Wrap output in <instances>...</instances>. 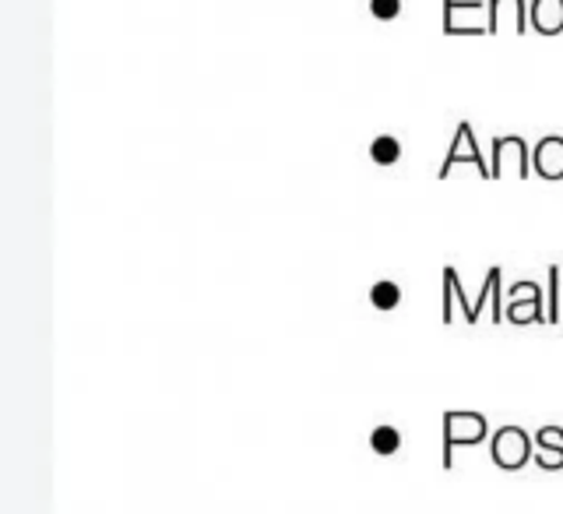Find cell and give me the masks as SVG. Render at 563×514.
<instances>
[{
  "label": "cell",
  "instance_id": "cell-9",
  "mask_svg": "<svg viewBox=\"0 0 563 514\" xmlns=\"http://www.w3.org/2000/svg\"><path fill=\"white\" fill-rule=\"evenodd\" d=\"M370 159L378 166H395L402 159V142H398V138H391V134H378L370 142Z\"/></svg>",
  "mask_w": 563,
  "mask_h": 514
},
{
  "label": "cell",
  "instance_id": "cell-6",
  "mask_svg": "<svg viewBox=\"0 0 563 514\" xmlns=\"http://www.w3.org/2000/svg\"><path fill=\"white\" fill-rule=\"evenodd\" d=\"M528 22L539 36H563V0H531Z\"/></svg>",
  "mask_w": 563,
  "mask_h": 514
},
{
  "label": "cell",
  "instance_id": "cell-2",
  "mask_svg": "<svg viewBox=\"0 0 563 514\" xmlns=\"http://www.w3.org/2000/svg\"><path fill=\"white\" fill-rule=\"evenodd\" d=\"M458 166H472L479 177H493L490 174V166L482 163V152H479V145H476V134H472V123H458V134H455V145L447 148V155H444V166H441V180H447V174H455Z\"/></svg>",
  "mask_w": 563,
  "mask_h": 514
},
{
  "label": "cell",
  "instance_id": "cell-10",
  "mask_svg": "<svg viewBox=\"0 0 563 514\" xmlns=\"http://www.w3.org/2000/svg\"><path fill=\"white\" fill-rule=\"evenodd\" d=\"M444 286L451 289V296H455V303H458V310H462V321H465V324H476V321H479V318H476V303L465 296L462 278H458L455 268H444Z\"/></svg>",
  "mask_w": 563,
  "mask_h": 514
},
{
  "label": "cell",
  "instance_id": "cell-13",
  "mask_svg": "<svg viewBox=\"0 0 563 514\" xmlns=\"http://www.w3.org/2000/svg\"><path fill=\"white\" fill-rule=\"evenodd\" d=\"M370 444L381 451V455H391V451H398V444H402V438H398V430H391V427H378L373 430V438H370Z\"/></svg>",
  "mask_w": 563,
  "mask_h": 514
},
{
  "label": "cell",
  "instance_id": "cell-7",
  "mask_svg": "<svg viewBox=\"0 0 563 514\" xmlns=\"http://www.w3.org/2000/svg\"><path fill=\"white\" fill-rule=\"evenodd\" d=\"M493 455H496L500 465H522L525 455H528V438H525L522 430H514V427L500 430L496 441H493Z\"/></svg>",
  "mask_w": 563,
  "mask_h": 514
},
{
  "label": "cell",
  "instance_id": "cell-14",
  "mask_svg": "<svg viewBox=\"0 0 563 514\" xmlns=\"http://www.w3.org/2000/svg\"><path fill=\"white\" fill-rule=\"evenodd\" d=\"M370 14L378 22H395L402 14V0H370Z\"/></svg>",
  "mask_w": 563,
  "mask_h": 514
},
{
  "label": "cell",
  "instance_id": "cell-11",
  "mask_svg": "<svg viewBox=\"0 0 563 514\" xmlns=\"http://www.w3.org/2000/svg\"><path fill=\"white\" fill-rule=\"evenodd\" d=\"M402 303V289L391 283V278H381V283L370 286V307L378 310H395Z\"/></svg>",
  "mask_w": 563,
  "mask_h": 514
},
{
  "label": "cell",
  "instance_id": "cell-8",
  "mask_svg": "<svg viewBox=\"0 0 563 514\" xmlns=\"http://www.w3.org/2000/svg\"><path fill=\"white\" fill-rule=\"evenodd\" d=\"M487 433V419L476 413H451L447 416V444H462V441H479Z\"/></svg>",
  "mask_w": 563,
  "mask_h": 514
},
{
  "label": "cell",
  "instance_id": "cell-3",
  "mask_svg": "<svg viewBox=\"0 0 563 514\" xmlns=\"http://www.w3.org/2000/svg\"><path fill=\"white\" fill-rule=\"evenodd\" d=\"M504 318L511 324H542V321H550V318H546V300H542L539 283H528V278L514 283L511 286V303L504 310Z\"/></svg>",
  "mask_w": 563,
  "mask_h": 514
},
{
  "label": "cell",
  "instance_id": "cell-5",
  "mask_svg": "<svg viewBox=\"0 0 563 514\" xmlns=\"http://www.w3.org/2000/svg\"><path fill=\"white\" fill-rule=\"evenodd\" d=\"M500 25H511L514 33H528V4L525 0H490V36L500 33Z\"/></svg>",
  "mask_w": 563,
  "mask_h": 514
},
{
  "label": "cell",
  "instance_id": "cell-4",
  "mask_svg": "<svg viewBox=\"0 0 563 514\" xmlns=\"http://www.w3.org/2000/svg\"><path fill=\"white\" fill-rule=\"evenodd\" d=\"M531 169H536L542 180H563V138L560 134L539 138V145L531 148Z\"/></svg>",
  "mask_w": 563,
  "mask_h": 514
},
{
  "label": "cell",
  "instance_id": "cell-1",
  "mask_svg": "<svg viewBox=\"0 0 563 514\" xmlns=\"http://www.w3.org/2000/svg\"><path fill=\"white\" fill-rule=\"evenodd\" d=\"M490 174L500 180V177H528L531 174V152H528V142L518 134H504V138H493V163H490Z\"/></svg>",
  "mask_w": 563,
  "mask_h": 514
},
{
  "label": "cell",
  "instance_id": "cell-12",
  "mask_svg": "<svg viewBox=\"0 0 563 514\" xmlns=\"http://www.w3.org/2000/svg\"><path fill=\"white\" fill-rule=\"evenodd\" d=\"M546 318L550 324H560L563 321V300H560V268L550 264V307H546Z\"/></svg>",
  "mask_w": 563,
  "mask_h": 514
}]
</instances>
